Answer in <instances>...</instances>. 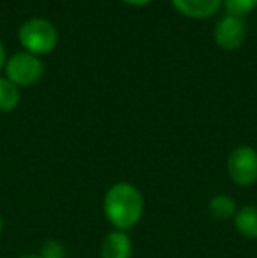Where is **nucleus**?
I'll list each match as a JSON object with an SVG mask.
<instances>
[{
    "mask_svg": "<svg viewBox=\"0 0 257 258\" xmlns=\"http://www.w3.org/2000/svg\"><path fill=\"white\" fill-rule=\"evenodd\" d=\"M210 214L217 220H229L236 214V202L229 195H217L208 204Z\"/></svg>",
    "mask_w": 257,
    "mask_h": 258,
    "instance_id": "obj_9",
    "label": "nucleus"
},
{
    "mask_svg": "<svg viewBox=\"0 0 257 258\" xmlns=\"http://www.w3.org/2000/svg\"><path fill=\"white\" fill-rule=\"evenodd\" d=\"M20 104V92L14 83L0 78V112H11Z\"/></svg>",
    "mask_w": 257,
    "mask_h": 258,
    "instance_id": "obj_10",
    "label": "nucleus"
},
{
    "mask_svg": "<svg viewBox=\"0 0 257 258\" xmlns=\"http://www.w3.org/2000/svg\"><path fill=\"white\" fill-rule=\"evenodd\" d=\"M125 4H129V6H146V4H150L151 0H124Z\"/></svg>",
    "mask_w": 257,
    "mask_h": 258,
    "instance_id": "obj_13",
    "label": "nucleus"
},
{
    "mask_svg": "<svg viewBox=\"0 0 257 258\" xmlns=\"http://www.w3.org/2000/svg\"><path fill=\"white\" fill-rule=\"evenodd\" d=\"M102 209L108 221L118 230H127L141 220L144 201L141 191L130 183H117L106 191Z\"/></svg>",
    "mask_w": 257,
    "mask_h": 258,
    "instance_id": "obj_1",
    "label": "nucleus"
},
{
    "mask_svg": "<svg viewBox=\"0 0 257 258\" xmlns=\"http://www.w3.org/2000/svg\"><path fill=\"white\" fill-rule=\"evenodd\" d=\"M42 258H65V248L59 241H46L39 253Z\"/></svg>",
    "mask_w": 257,
    "mask_h": 258,
    "instance_id": "obj_12",
    "label": "nucleus"
},
{
    "mask_svg": "<svg viewBox=\"0 0 257 258\" xmlns=\"http://www.w3.org/2000/svg\"><path fill=\"white\" fill-rule=\"evenodd\" d=\"M2 228H4V221H2V216H0V232H2Z\"/></svg>",
    "mask_w": 257,
    "mask_h": 258,
    "instance_id": "obj_16",
    "label": "nucleus"
},
{
    "mask_svg": "<svg viewBox=\"0 0 257 258\" xmlns=\"http://www.w3.org/2000/svg\"><path fill=\"white\" fill-rule=\"evenodd\" d=\"M227 174L240 186L257 181V151L250 146H238L227 158Z\"/></svg>",
    "mask_w": 257,
    "mask_h": 258,
    "instance_id": "obj_4",
    "label": "nucleus"
},
{
    "mask_svg": "<svg viewBox=\"0 0 257 258\" xmlns=\"http://www.w3.org/2000/svg\"><path fill=\"white\" fill-rule=\"evenodd\" d=\"M100 258H132V244L125 232L115 230L100 244Z\"/></svg>",
    "mask_w": 257,
    "mask_h": 258,
    "instance_id": "obj_7",
    "label": "nucleus"
},
{
    "mask_svg": "<svg viewBox=\"0 0 257 258\" xmlns=\"http://www.w3.org/2000/svg\"><path fill=\"white\" fill-rule=\"evenodd\" d=\"M234 225L241 235L248 239H257V207L245 206L234 214Z\"/></svg>",
    "mask_w": 257,
    "mask_h": 258,
    "instance_id": "obj_8",
    "label": "nucleus"
},
{
    "mask_svg": "<svg viewBox=\"0 0 257 258\" xmlns=\"http://www.w3.org/2000/svg\"><path fill=\"white\" fill-rule=\"evenodd\" d=\"M245 34H247V30H245L243 20L240 16L229 14L217 23L215 30H213V39H215L219 48L233 51L243 44Z\"/></svg>",
    "mask_w": 257,
    "mask_h": 258,
    "instance_id": "obj_5",
    "label": "nucleus"
},
{
    "mask_svg": "<svg viewBox=\"0 0 257 258\" xmlns=\"http://www.w3.org/2000/svg\"><path fill=\"white\" fill-rule=\"evenodd\" d=\"M175 9L183 16L202 20L210 18L219 11L222 0H171Z\"/></svg>",
    "mask_w": 257,
    "mask_h": 258,
    "instance_id": "obj_6",
    "label": "nucleus"
},
{
    "mask_svg": "<svg viewBox=\"0 0 257 258\" xmlns=\"http://www.w3.org/2000/svg\"><path fill=\"white\" fill-rule=\"evenodd\" d=\"M4 61H6V49H4L2 42H0V69L4 67Z\"/></svg>",
    "mask_w": 257,
    "mask_h": 258,
    "instance_id": "obj_14",
    "label": "nucleus"
},
{
    "mask_svg": "<svg viewBox=\"0 0 257 258\" xmlns=\"http://www.w3.org/2000/svg\"><path fill=\"white\" fill-rule=\"evenodd\" d=\"M20 42L28 53L46 54L59 44V32L52 21L44 18H30L20 27Z\"/></svg>",
    "mask_w": 257,
    "mask_h": 258,
    "instance_id": "obj_2",
    "label": "nucleus"
},
{
    "mask_svg": "<svg viewBox=\"0 0 257 258\" xmlns=\"http://www.w3.org/2000/svg\"><path fill=\"white\" fill-rule=\"evenodd\" d=\"M20 258H42L41 255H21Z\"/></svg>",
    "mask_w": 257,
    "mask_h": 258,
    "instance_id": "obj_15",
    "label": "nucleus"
},
{
    "mask_svg": "<svg viewBox=\"0 0 257 258\" xmlns=\"http://www.w3.org/2000/svg\"><path fill=\"white\" fill-rule=\"evenodd\" d=\"M44 67L37 54L28 51L16 53L9 58L6 65V74L11 83L16 86H30L41 79Z\"/></svg>",
    "mask_w": 257,
    "mask_h": 258,
    "instance_id": "obj_3",
    "label": "nucleus"
},
{
    "mask_svg": "<svg viewBox=\"0 0 257 258\" xmlns=\"http://www.w3.org/2000/svg\"><path fill=\"white\" fill-rule=\"evenodd\" d=\"M224 6L234 16H243L257 7V0H224Z\"/></svg>",
    "mask_w": 257,
    "mask_h": 258,
    "instance_id": "obj_11",
    "label": "nucleus"
}]
</instances>
